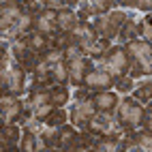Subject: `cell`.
<instances>
[{
    "instance_id": "20",
    "label": "cell",
    "mask_w": 152,
    "mask_h": 152,
    "mask_svg": "<svg viewBox=\"0 0 152 152\" xmlns=\"http://www.w3.org/2000/svg\"><path fill=\"white\" fill-rule=\"evenodd\" d=\"M120 135H96L94 137V148L92 150H101V152H120Z\"/></svg>"
},
{
    "instance_id": "4",
    "label": "cell",
    "mask_w": 152,
    "mask_h": 152,
    "mask_svg": "<svg viewBox=\"0 0 152 152\" xmlns=\"http://www.w3.org/2000/svg\"><path fill=\"white\" fill-rule=\"evenodd\" d=\"M124 47L131 58V66L139 69L144 75H152V43L146 39H133L124 43Z\"/></svg>"
},
{
    "instance_id": "1",
    "label": "cell",
    "mask_w": 152,
    "mask_h": 152,
    "mask_svg": "<svg viewBox=\"0 0 152 152\" xmlns=\"http://www.w3.org/2000/svg\"><path fill=\"white\" fill-rule=\"evenodd\" d=\"M144 111H146V105H141L131 94H124L116 107V120H118L120 129L124 133H131V131L139 129L141 120H144Z\"/></svg>"
},
{
    "instance_id": "16",
    "label": "cell",
    "mask_w": 152,
    "mask_h": 152,
    "mask_svg": "<svg viewBox=\"0 0 152 152\" xmlns=\"http://www.w3.org/2000/svg\"><path fill=\"white\" fill-rule=\"evenodd\" d=\"M82 22V17L77 15L75 9H71V7H62V9H58V30L60 32H73L75 26Z\"/></svg>"
},
{
    "instance_id": "22",
    "label": "cell",
    "mask_w": 152,
    "mask_h": 152,
    "mask_svg": "<svg viewBox=\"0 0 152 152\" xmlns=\"http://www.w3.org/2000/svg\"><path fill=\"white\" fill-rule=\"evenodd\" d=\"M131 96H133L135 101H139L141 105H148L152 101V79H141V82L137 79Z\"/></svg>"
},
{
    "instance_id": "7",
    "label": "cell",
    "mask_w": 152,
    "mask_h": 152,
    "mask_svg": "<svg viewBox=\"0 0 152 152\" xmlns=\"http://www.w3.org/2000/svg\"><path fill=\"white\" fill-rule=\"evenodd\" d=\"M0 120H2V124L22 122L24 120V101L17 94L2 92V99H0Z\"/></svg>"
},
{
    "instance_id": "19",
    "label": "cell",
    "mask_w": 152,
    "mask_h": 152,
    "mask_svg": "<svg viewBox=\"0 0 152 152\" xmlns=\"http://www.w3.org/2000/svg\"><path fill=\"white\" fill-rule=\"evenodd\" d=\"M24 39H26L28 52H34V54H43L45 49L49 47V37H45L43 32H39V30H30L28 34H24Z\"/></svg>"
},
{
    "instance_id": "2",
    "label": "cell",
    "mask_w": 152,
    "mask_h": 152,
    "mask_svg": "<svg viewBox=\"0 0 152 152\" xmlns=\"http://www.w3.org/2000/svg\"><path fill=\"white\" fill-rule=\"evenodd\" d=\"M94 66L105 69L111 77H120V75H126L131 71V58L124 45H111L107 52L101 56V58H92Z\"/></svg>"
},
{
    "instance_id": "28",
    "label": "cell",
    "mask_w": 152,
    "mask_h": 152,
    "mask_svg": "<svg viewBox=\"0 0 152 152\" xmlns=\"http://www.w3.org/2000/svg\"><path fill=\"white\" fill-rule=\"evenodd\" d=\"M19 150H22V152H34V150H37V133L24 129L22 141H19Z\"/></svg>"
},
{
    "instance_id": "17",
    "label": "cell",
    "mask_w": 152,
    "mask_h": 152,
    "mask_svg": "<svg viewBox=\"0 0 152 152\" xmlns=\"http://www.w3.org/2000/svg\"><path fill=\"white\" fill-rule=\"evenodd\" d=\"M77 133H79L77 126H73L71 122H66V124H62V126H58V146H60V150H66V152L75 150Z\"/></svg>"
},
{
    "instance_id": "23",
    "label": "cell",
    "mask_w": 152,
    "mask_h": 152,
    "mask_svg": "<svg viewBox=\"0 0 152 152\" xmlns=\"http://www.w3.org/2000/svg\"><path fill=\"white\" fill-rule=\"evenodd\" d=\"M131 137L135 139L139 152H152V131L139 126V129H135V131H131Z\"/></svg>"
},
{
    "instance_id": "13",
    "label": "cell",
    "mask_w": 152,
    "mask_h": 152,
    "mask_svg": "<svg viewBox=\"0 0 152 152\" xmlns=\"http://www.w3.org/2000/svg\"><path fill=\"white\" fill-rule=\"evenodd\" d=\"M34 30L43 32L45 37H54L58 34V11L56 9H43L41 13L34 17Z\"/></svg>"
},
{
    "instance_id": "18",
    "label": "cell",
    "mask_w": 152,
    "mask_h": 152,
    "mask_svg": "<svg viewBox=\"0 0 152 152\" xmlns=\"http://www.w3.org/2000/svg\"><path fill=\"white\" fill-rule=\"evenodd\" d=\"M49 99H52L54 107H66V103L73 99L69 84H52L49 86Z\"/></svg>"
},
{
    "instance_id": "15",
    "label": "cell",
    "mask_w": 152,
    "mask_h": 152,
    "mask_svg": "<svg viewBox=\"0 0 152 152\" xmlns=\"http://www.w3.org/2000/svg\"><path fill=\"white\" fill-rule=\"evenodd\" d=\"M94 103L99 107V111H105V114H116V107L120 103L118 99V92L116 90H99L94 92Z\"/></svg>"
},
{
    "instance_id": "5",
    "label": "cell",
    "mask_w": 152,
    "mask_h": 152,
    "mask_svg": "<svg viewBox=\"0 0 152 152\" xmlns=\"http://www.w3.org/2000/svg\"><path fill=\"white\" fill-rule=\"evenodd\" d=\"M99 111L96 103H94V96H86V99H77L73 101V105L69 107V122L77 126V129H86L90 118Z\"/></svg>"
},
{
    "instance_id": "24",
    "label": "cell",
    "mask_w": 152,
    "mask_h": 152,
    "mask_svg": "<svg viewBox=\"0 0 152 152\" xmlns=\"http://www.w3.org/2000/svg\"><path fill=\"white\" fill-rule=\"evenodd\" d=\"M49 73H52L54 84H69V64H66V60H60V62L52 64L49 66Z\"/></svg>"
},
{
    "instance_id": "26",
    "label": "cell",
    "mask_w": 152,
    "mask_h": 152,
    "mask_svg": "<svg viewBox=\"0 0 152 152\" xmlns=\"http://www.w3.org/2000/svg\"><path fill=\"white\" fill-rule=\"evenodd\" d=\"M135 82H137V79L126 73V75H120V77L114 79V88L118 90V94H131L133 88H135Z\"/></svg>"
},
{
    "instance_id": "6",
    "label": "cell",
    "mask_w": 152,
    "mask_h": 152,
    "mask_svg": "<svg viewBox=\"0 0 152 152\" xmlns=\"http://www.w3.org/2000/svg\"><path fill=\"white\" fill-rule=\"evenodd\" d=\"M90 133L94 135H124V131L120 129L116 114H105V111H96V114L90 118V122L86 126Z\"/></svg>"
},
{
    "instance_id": "27",
    "label": "cell",
    "mask_w": 152,
    "mask_h": 152,
    "mask_svg": "<svg viewBox=\"0 0 152 152\" xmlns=\"http://www.w3.org/2000/svg\"><path fill=\"white\" fill-rule=\"evenodd\" d=\"M60 60H64V49H62V47H56V45H52V41H49V47L43 52V62L52 66V64L60 62Z\"/></svg>"
},
{
    "instance_id": "11",
    "label": "cell",
    "mask_w": 152,
    "mask_h": 152,
    "mask_svg": "<svg viewBox=\"0 0 152 152\" xmlns=\"http://www.w3.org/2000/svg\"><path fill=\"white\" fill-rule=\"evenodd\" d=\"M111 7H114V0H79L75 11L84 22H90L94 15H103L111 11Z\"/></svg>"
},
{
    "instance_id": "21",
    "label": "cell",
    "mask_w": 152,
    "mask_h": 152,
    "mask_svg": "<svg viewBox=\"0 0 152 152\" xmlns=\"http://www.w3.org/2000/svg\"><path fill=\"white\" fill-rule=\"evenodd\" d=\"M141 37V22H135V17H126V22H124V26H122V30H120V41H122V45L124 43H129V41H133V39H139Z\"/></svg>"
},
{
    "instance_id": "9",
    "label": "cell",
    "mask_w": 152,
    "mask_h": 152,
    "mask_svg": "<svg viewBox=\"0 0 152 152\" xmlns=\"http://www.w3.org/2000/svg\"><path fill=\"white\" fill-rule=\"evenodd\" d=\"M84 88L88 90H92V92H99V90H109V88H114V77H111L105 69H101V66H92L88 69V73L84 77Z\"/></svg>"
},
{
    "instance_id": "8",
    "label": "cell",
    "mask_w": 152,
    "mask_h": 152,
    "mask_svg": "<svg viewBox=\"0 0 152 152\" xmlns=\"http://www.w3.org/2000/svg\"><path fill=\"white\" fill-rule=\"evenodd\" d=\"M71 39H73V43L82 49L84 54H90V49H92L94 43L99 41V34H96V30L92 28V24L82 19V22L75 26V30L71 32Z\"/></svg>"
},
{
    "instance_id": "14",
    "label": "cell",
    "mask_w": 152,
    "mask_h": 152,
    "mask_svg": "<svg viewBox=\"0 0 152 152\" xmlns=\"http://www.w3.org/2000/svg\"><path fill=\"white\" fill-rule=\"evenodd\" d=\"M22 133H24V129L19 126L17 122L2 124V131H0V148H2L4 152H9V150H19Z\"/></svg>"
},
{
    "instance_id": "3",
    "label": "cell",
    "mask_w": 152,
    "mask_h": 152,
    "mask_svg": "<svg viewBox=\"0 0 152 152\" xmlns=\"http://www.w3.org/2000/svg\"><path fill=\"white\" fill-rule=\"evenodd\" d=\"M129 13L122 9H114V11H107L103 15H94L90 19L92 28L96 30V34L101 39H107V41H114L120 37V30H122L124 22H126Z\"/></svg>"
},
{
    "instance_id": "25",
    "label": "cell",
    "mask_w": 152,
    "mask_h": 152,
    "mask_svg": "<svg viewBox=\"0 0 152 152\" xmlns=\"http://www.w3.org/2000/svg\"><path fill=\"white\" fill-rule=\"evenodd\" d=\"M66 120H69L66 109H64V107H54V109H52V114H49V116L43 120V122H45L47 126H54V129H58V126L66 124Z\"/></svg>"
},
{
    "instance_id": "10",
    "label": "cell",
    "mask_w": 152,
    "mask_h": 152,
    "mask_svg": "<svg viewBox=\"0 0 152 152\" xmlns=\"http://www.w3.org/2000/svg\"><path fill=\"white\" fill-rule=\"evenodd\" d=\"M66 64H69V84L79 88L84 84V77L88 73V69L92 66V58H90L88 54H79L73 60H69Z\"/></svg>"
},
{
    "instance_id": "30",
    "label": "cell",
    "mask_w": 152,
    "mask_h": 152,
    "mask_svg": "<svg viewBox=\"0 0 152 152\" xmlns=\"http://www.w3.org/2000/svg\"><path fill=\"white\" fill-rule=\"evenodd\" d=\"M139 11H146V13H152V0H137V7Z\"/></svg>"
},
{
    "instance_id": "29",
    "label": "cell",
    "mask_w": 152,
    "mask_h": 152,
    "mask_svg": "<svg viewBox=\"0 0 152 152\" xmlns=\"http://www.w3.org/2000/svg\"><path fill=\"white\" fill-rule=\"evenodd\" d=\"M141 129H148L152 131V101L146 105V111H144V120H141Z\"/></svg>"
},
{
    "instance_id": "12",
    "label": "cell",
    "mask_w": 152,
    "mask_h": 152,
    "mask_svg": "<svg viewBox=\"0 0 152 152\" xmlns=\"http://www.w3.org/2000/svg\"><path fill=\"white\" fill-rule=\"evenodd\" d=\"M26 77H28V71L19 64V62H13L11 64V71H9V77L2 86V92H11V94H22L26 90Z\"/></svg>"
}]
</instances>
